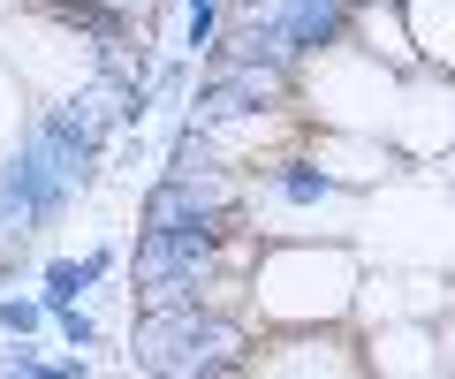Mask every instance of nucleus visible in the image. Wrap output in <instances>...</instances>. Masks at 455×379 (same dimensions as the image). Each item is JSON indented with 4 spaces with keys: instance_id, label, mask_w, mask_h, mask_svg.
Masks as SVG:
<instances>
[{
    "instance_id": "f8f14e48",
    "label": "nucleus",
    "mask_w": 455,
    "mask_h": 379,
    "mask_svg": "<svg viewBox=\"0 0 455 379\" xmlns=\"http://www.w3.org/2000/svg\"><path fill=\"white\" fill-rule=\"evenodd\" d=\"M53 327H61V349H99V342H107V334H99V319L84 312V304H61V312H53Z\"/></svg>"
},
{
    "instance_id": "20e7f679",
    "label": "nucleus",
    "mask_w": 455,
    "mask_h": 379,
    "mask_svg": "<svg viewBox=\"0 0 455 379\" xmlns=\"http://www.w3.org/2000/svg\"><path fill=\"white\" fill-rule=\"evenodd\" d=\"M296 99V68L281 61H243V53H212V68L197 76V99L182 107L190 122H205L212 137L235 130V122H266Z\"/></svg>"
},
{
    "instance_id": "7ed1b4c3",
    "label": "nucleus",
    "mask_w": 455,
    "mask_h": 379,
    "mask_svg": "<svg viewBox=\"0 0 455 379\" xmlns=\"http://www.w3.org/2000/svg\"><path fill=\"white\" fill-rule=\"evenodd\" d=\"M349 31V0H228L212 53H243V61H281L304 68Z\"/></svg>"
},
{
    "instance_id": "0eeeda50",
    "label": "nucleus",
    "mask_w": 455,
    "mask_h": 379,
    "mask_svg": "<svg viewBox=\"0 0 455 379\" xmlns=\"http://www.w3.org/2000/svg\"><path fill=\"white\" fill-rule=\"evenodd\" d=\"M152 46H145V31H114V38H92V76L99 83H114V91H152Z\"/></svg>"
},
{
    "instance_id": "9b49d317",
    "label": "nucleus",
    "mask_w": 455,
    "mask_h": 379,
    "mask_svg": "<svg viewBox=\"0 0 455 379\" xmlns=\"http://www.w3.org/2000/svg\"><path fill=\"white\" fill-rule=\"evenodd\" d=\"M46 319H53L46 296H0V334H8V342H31Z\"/></svg>"
},
{
    "instance_id": "9d476101",
    "label": "nucleus",
    "mask_w": 455,
    "mask_h": 379,
    "mask_svg": "<svg viewBox=\"0 0 455 379\" xmlns=\"http://www.w3.org/2000/svg\"><path fill=\"white\" fill-rule=\"evenodd\" d=\"M212 38H220V0H182V46H190V61L212 53Z\"/></svg>"
},
{
    "instance_id": "423d86ee",
    "label": "nucleus",
    "mask_w": 455,
    "mask_h": 379,
    "mask_svg": "<svg viewBox=\"0 0 455 379\" xmlns=\"http://www.w3.org/2000/svg\"><path fill=\"white\" fill-rule=\"evenodd\" d=\"M122 265V250L114 243H99V250H84V258H46L38 265V296H46V312H61V304H84L99 288V280Z\"/></svg>"
},
{
    "instance_id": "1a4fd4ad",
    "label": "nucleus",
    "mask_w": 455,
    "mask_h": 379,
    "mask_svg": "<svg viewBox=\"0 0 455 379\" xmlns=\"http://www.w3.org/2000/svg\"><path fill=\"white\" fill-rule=\"evenodd\" d=\"M0 372H8V379H92V357H84V349L46 357L38 342H8V349H0Z\"/></svg>"
},
{
    "instance_id": "4468645a",
    "label": "nucleus",
    "mask_w": 455,
    "mask_h": 379,
    "mask_svg": "<svg viewBox=\"0 0 455 379\" xmlns=\"http://www.w3.org/2000/svg\"><path fill=\"white\" fill-rule=\"evenodd\" d=\"M114 8H122V16H152V8H160V0H114Z\"/></svg>"
},
{
    "instance_id": "ddd939ff",
    "label": "nucleus",
    "mask_w": 455,
    "mask_h": 379,
    "mask_svg": "<svg viewBox=\"0 0 455 379\" xmlns=\"http://www.w3.org/2000/svg\"><path fill=\"white\" fill-rule=\"evenodd\" d=\"M433 349H440V372H455V304H448V319L433 327Z\"/></svg>"
},
{
    "instance_id": "6e6552de",
    "label": "nucleus",
    "mask_w": 455,
    "mask_h": 379,
    "mask_svg": "<svg viewBox=\"0 0 455 379\" xmlns=\"http://www.w3.org/2000/svg\"><path fill=\"white\" fill-rule=\"evenodd\" d=\"M403 23H410L418 61L440 68V76H455V0H403Z\"/></svg>"
},
{
    "instance_id": "f03ea898",
    "label": "nucleus",
    "mask_w": 455,
    "mask_h": 379,
    "mask_svg": "<svg viewBox=\"0 0 455 379\" xmlns=\"http://www.w3.org/2000/svg\"><path fill=\"white\" fill-rule=\"evenodd\" d=\"M251 364V327L228 304H182V312H137L130 327V372L167 379H212Z\"/></svg>"
},
{
    "instance_id": "f257e3e1",
    "label": "nucleus",
    "mask_w": 455,
    "mask_h": 379,
    "mask_svg": "<svg viewBox=\"0 0 455 379\" xmlns=\"http://www.w3.org/2000/svg\"><path fill=\"white\" fill-rule=\"evenodd\" d=\"M251 304L274 327H341L357 304V250L349 243H296V235H266L251 258Z\"/></svg>"
},
{
    "instance_id": "39448f33",
    "label": "nucleus",
    "mask_w": 455,
    "mask_h": 379,
    "mask_svg": "<svg viewBox=\"0 0 455 379\" xmlns=\"http://www.w3.org/2000/svg\"><path fill=\"white\" fill-rule=\"evenodd\" d=\"M259 182H266V198H274V205H289V213H319V205L349 198V182H341L326 160H311V152H281V160L266 167Z\"/></svg>"
}]
</instances>
